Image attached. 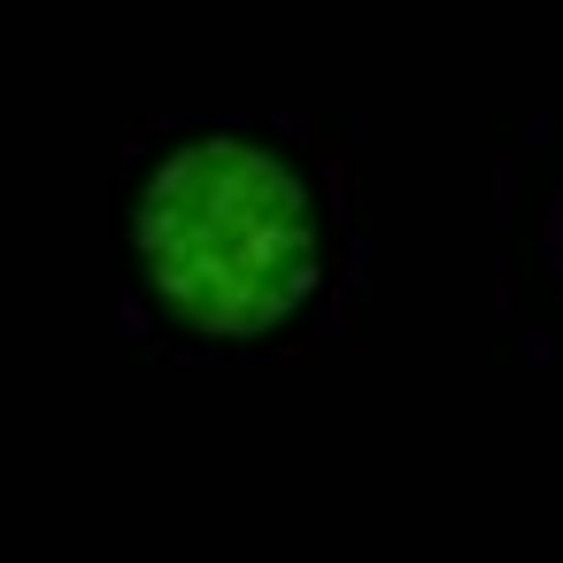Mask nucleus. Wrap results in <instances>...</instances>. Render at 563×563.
Wrapping results in <instances>:
<instances>
[{
    "label": "nucleus",
    "instance_id": "nucleus-1",
    "mask_svg": "<svg viewBox=\"0 0 563 563\" xmlns=\"http://www.w3.org/2000/svg\"><path fill=\"white\" fill-rule=\"evenodd\" d=\"M132 247L163 309L217 340L286 324L317 286L309 186L255 140H194L163 155L140 186Z\"/></svg>",
    "mask_w": 563,
    "mask_h": 563
}]
</instances>
